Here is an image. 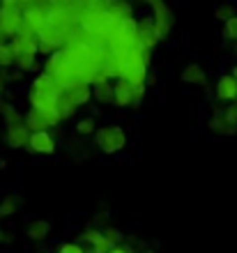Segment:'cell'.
I'll list each match as a JSON object with an SVG mask.
<instances>
[{"label": "cell", "instance_id": "obj_13", "mask_svg": "<svg viewBox=\"0 0 237 253\" xmlns=\"http://www.w3.org/2000/svg\"><path fill=\"white\" fill-rule=\"evenodd\" d=\"M16 210H19V196L9 193V196H5V198L0 200V219L14 216V214H16Z\"/></svg>", "mask_w": 237, "mask_h": 253}, {"label": "cell", "instance_id": "obj_2", "mask_svg": "<svg viewBox=\"0 0 237 253\" xmlns=\"http://www.w3.org/2000/svg\"><path fill=\"white\" fill-rule=\"evenodd\" d=\"M127 136L122 131V126L118 125H104L101 129L95 131V147H99L104 154H115L120 150H125Z\"/></svg>", "mask_w": 237, "mask_h": 253}, {"label": "cell", "instance_id": "obj_25", "mask_svg": "<svg viewBox=\"0 0 237 253\" xmlns=\"http://www.w3.org/2000/svg\"><path fill=\"white\" fill-rule=\"evenodd\" d=\"M12 240H14V235L9 233V230H5V228L0 226V244H9Z\"/></svg>", "mask_w": 237, "mask_h": 253}, {"label": "cell", "instance_id": "obj_4", "mask_svg": "<svg viewBox=\"0 0 237 253\" xmlns=\"http://www.w3.org/2000/svg\"><path fill=\"white\" fill-rule=\"evenodd\" d=\"M150 7H152L150 19H152V26H154V33H157V40L164 42L173 28V12L168 9L166 2H161V0H152Z\"/></svg>", "mask_w": 237, "mask_h": 253}, {"label": "cell", "instance_id": "obj_6", "mask_svg": "<svg viewBox=\"0 0 237 253\" xmlns=\"http://www.w3.org/2000/svg\"><path fill=\"white\" fill-rule=\"evenodd\" d=\"M65 97L79 108L93 99V85H90V83H83V81H76V83H72V85L65 90Z\"/></svg>", "mask_w": 237, "mask_h": 253}, {"label": "cell", "instance_id": "obj_11", "mask_svg": "<svg viewBox=\"0 0 237 253\" xmlns=\"http://www.w3.org/2000/svg\"><path fill=\"white\" fill-rule=\"evenodd\" d=\"M93 99L99 104H113V85L111 81H99L93 85Z\"/></svg>", "mask_w": 237, "mask_h": 253}, {"label": "cell", "instance_id": "obj_23", "mask_svg": "<svg viewBox=\"0 0 237 253\" xmlns=\"http://www.w3.org/2000/svg\"><path fill=\"white\" fill-rule=\"evenodd\" d=\"M60 253H86L81 244H62L60 247Z\"/></svg>", "mask_w": 237, "mask_h": 253}, {"label": "cell", "instance_id": "obj_10", "mask_svg": "<svg viewBox=\"0 0 237 253\" xmlns=\"http://www.w3.org/2000/svg\"><path fill=\"white\" fill-rule=\"evenodd\" d=\"M51 233V223L44 219H37V221H30L26 228V235H28V240H33V242H42V240H47V235Z\"/></svg>", "mask_w": 237, "mask_h": 253}, {"label": "cell", "instance_id": "obj_21", "mask_svg": "<svg viewBox=\"0 0 237 253\" xmlns=\"http://www.w3.org/2000/svg\"><path fill=\"white\" fill-rule=\"evenodd\" d=\"M104 240L108 242L111 247H118V242H120V240H125V237H122V235H120L118 230H115V228H106V230H104Z\"/></svg>", "mask_w": 237, "mask_h": 253}, {"label": "cell", "instance_id": "obj_29", "mask_svg": "<svg viewBox=\"0 0 237 253\" xmlns=\"http://www.w3.org/2000/svg\"><path fill=\"white\" fill-rule=\"evenodd\" d=\"M7 164H5V159H0V170H2V168H5Z\"/></svg>", "mask_w": 237, "mask_h": 253}, {"label": "cell", "instance_id": "obj_12", "mask_svg": "<svg viewBox=\"0 0 237 253\" xmlns=\"http://www.w3.org/2000/svg\"><path fill=\"white\" fill-rule=\"evenodd\" d=\"M207 126H210V129H212L214 133H221V136H233V133L237 131L235 126H231L228 122L224 120V115H221V111L212 115L210 122H207Z\"/></svg>", "mask_w": 237, "mask_h": 253}, {"label": "cell", "instance_id": "obj_8", "mask_svg": "<svg viewBox=\"0 0 237 253\" xmlns=\"http://www.w3.org/2000/svg\"><path fill=\"white\" fill-rule=\"evenodd\" d=\"M217 97L226 104H231V101H237V81L233 79L231 74H224L217 83Z\"/></svg>", "mask_w": 237, "mask_h": 253}, {"label": "cell", "instance_id": "obj_5", "mask_svg": "<svg viewBox=\"0 0 237 253\" xmlns=\"http://www.w3.org/2000/svg\"><path fill=\"white\" fill-rule=\"evenodd\" d=\"M26 150L33 154H53L55 152V138L48 131L30 133V138L26 143Z\"/></svg>", "mask_w": 237, "mask_h": 253}, {"label": "cell", "instance_id": "obj_22", "mask_svg": "<svg viewBox=\"0 0 237 253\" xmlns=\"http://www.w3.org/2000/svg\"><path fill=\"white\" fill-rule=\"evenodd\" d=\"M224 35L228 37V40L237 42V16L231 21H226V26H224Z\"/></svg>", "mask_w": 237, "mask_h": 253}, {"label": "cell", "instance_id": "obj_15", "mask_svg": "<svg viewBox=\"0 0 237 253\" xmlns=\"http://www.w3.org/2000/svg\"><path fill=\"white\" fill-rule=\"evenodd\" d=\"M76 136L79 138H86V136H95V131H97V125H95L93 118H83V120L76 122Z\"/></svg>", "mask_w": 237, "mask_h": 253}, {"label": "cell", "instance_id": "obj_1", "mask_svg": "<svg viewBox=\"0 0 237 253\" xmlns=\"http://www.w3.org/2000/svg\"><path fill=\"white\" fill-rule=\"evenodd\" d=\"M0 115L5 118V143L9 147H14V150L26 147L28 138H30V131H28L23 115L9 101H0Z\"/></svg>", "mask_w": 237, "mask_h": 253}, {"label": "cell", "instance_id": "obj_7", "mask_svg": "<svg viewBox=\"0 0 237 253\" xmlns=\"http://www.w3.org/2000/svg\"><path fill=\"white\" fill-rule=\"evenodd\" d=\"M113 104L120 108H127V106H134V85L127 83V81L118 79L115 85H113Z\"/></svg>", "mask_w": 237, "mask_h": 253}, {"label": "cell", "instance_id": "obj_30", "mask_svg": "<svg viewBox=\"0 0 237 253\" xmlns=\"http://www.w3.org/2000/svg\"><path fill=\"white\" fill-rule=\"evenodd\" d=\"M88 253H93V251H88Z\"/></svg>", "mask_w": 237, "mask_h": 253}, {"label": "cell", "instance_id": "obj_9", "mask_svg": "<svg viewBox=\"0 0 237 253\" xmlns=\"http://www.w3.org/2000/svg\"><path fill=\"white\" fill-rule=\"evenodd\" d=\"M205 79H207V74H205L203 65H198V62H191L182 69V81L185 83H191V85H203Z\"/></svg>", "mask_w": 237, "mask_h": 253}, {"label": "cell", "instance_id": "obj_24", "mask_svg": "<svg viewBox=\"0 0 237 253\" xmlns=\"http://www.w3.org/2000/svg\"><path fill=\"white\" fill-rule=\"evenodd\" d=\"M143 97H145V83H143V85H134V106H136V104H141V101H143Z\"/></svg>", "mask_w": 237, "mask_h": 253}, {"label": "cell", "instance_id": "obj_18", "mask_svg": "<svg viewBox=\"0 0 237 253\" xmlns=\"http://www.w3.org/2000/svg\"><path fill=\"white\" fill-rule=\"evenodd\" d=\"M221 115H224V120L228 122V125L237 129V101H231V104H226V106L221 108Z\"/></svg>", "mask_w": 237, "mask_h": 253}, {"label": "cell", "instance_id": "obj_17", "mask_svg": "<svg viewBox=\"0 0 237 253\" xmlns=\"http://www.w3.org/2000/svg\"><path fill=\"white\" fill-rule=\"evenodd\" d=\"M14 67H16L21 74L23 72H35V69H37V55H19Z\"/></svg>", "mask_w": 237, "mask_h": 253}, {"label": "cell", "instance_id": "obj_16", "mask_svg": "<svg viewBox=\"0 0 237 253\" xmlns=\"http://www.w3.org/2000/svg\"><path fill=\"white\" fill-rule=\"evenodd\" d=\"M55 111L60 113V118H62V120H69V118L76 113V106H74L72 101L65 97V92H62V97L58 99V106H55Z\"/></svg>", "mask_w": 237, "mask_h": 253}, {"label": "cell", "instance_id": "obj_19", "mask_svg": "<svg viewBox=\"0 0 237 253\" xmlns=\"http://www.w3.org/2000/svg\"><path fill=\"white\" fill-rule=\"evenodd\" d=\"M214 16H217L219 21H231L235 19V5H217L214 7Z\"/></svg>", "mask_w": 237, "mask_h": 253}, {"label": "cell", "instance_id": "obj_14", "mask_svg": "<svg viewBox=\"0 0 237 253\" xmlns=\"http://www.w3.org/2000/svg\"><path fill=\"white\" fill-rule=\"evenodd\" d=\"M14 65H16V55H14L12 46H9V40L0 42V69L5 72V69H9Z\"/></svg>", "mask_w": 237, "mask_h": 253}, {"label": "cell", "instance_id": "obj_27", "mask_svg": "<svg viewBox=\"0 0 237 253\" xmlns=\"http://www.w3.org/2000/svg\"><path fill=\"white\" fill-rule=\"evenodd\" d=\"M231 76H233V79H235V81H237V65H235V67H233V72H231Z\"/></svg>", "mask_w": 237, "mask_h": 253}, {"label": "cell", "instance_id": "obj_20", "mask_svg": "<svg viewBox=\"0 0 237 253\" xmlns=\"http://www.w3.org/2000/svg\"><path fill=\"white\" fill-rule=\"evenodd\" d=\"M81 240L88 242V244L95 249L97 244H101V242H104V233H101V230H95V228H90V230H86V233L81 235Z\"/></svg>", "mask_w": 237, "mask_h": 253}, {"label": "cell", "instance_id": "obj_28", "mask_svg": "<svg viewBox=\"0 0 237 253\" xmlns=\"http://www.w3.org/2000/svg\"><path fill=\"white\" fill-rule=\"evenodd\" d=\"M139 253H154V251H152V249H141Z\"/></svg>", "mask_w": 237, "mask_h": 253}, {"label": "cell", "instance_id": "obj_26", "mask_svg": "<svg viewBox=\"0 0 237 253\" xmlns=\"http://www.w3.org/2000/svg\"><path fill=\"white\" fill-rule=\"evenodd\" d=\"M108 253H136V251H134V249H129V247H127V244H122V247H120V244H118V247H113Z\"/></svg>", "mask_w": 237, "mask_h": 253}, {"label": "cell", "instance_id": "obj_3", "mask_svg": "<svg viewBox=\"0 0 237 253\" xmlns=\"http://www.w3.org/2000/svg\"><path fill=\"white\" fill-rule=\"evenodd\" d=\"M23 23V14H21V2L16 0H5L0 2V33L5 40L16 37Z\"/></svg>", "mask_w": 237, "mask_h": 253}]
</instances>
